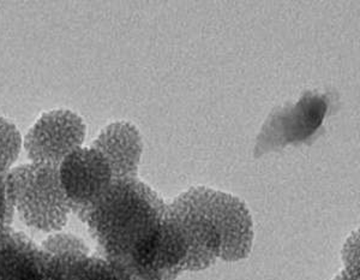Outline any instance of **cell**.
I'll return each instance as SVG.
<instances>
[{
    "label": "cell",
    "mask_w": 360,
    "mask_h": 280,
    "mask_svg": "<svg viewBox=\"0 0 360 280\" xmlns=\"http://www.w3.org/2000/svg\"><path fill=\"white\" fill-rule=\"evenodd\" d=\"M167 205L139 177L115 178L79 215L105 259L131 280H156L155 256Z\"/></svg>",
    "instance_id": "1"
},
{
    "label": "cell",
    "mask_w": 360,
    "mask_h": 280,
    "mask_svg": "<svg viewBox=\"0 0 360 280\" xmlns=\"http://www.w3.org/2000/svg\"><path fill=\"white\" fill-rule=\"evenodd\" d=\"M168 210L188 244L186 269H203L219 257L237 261L249 255L254 227L240 198L205 186H193L174 198Z\"/></svg>",
    "instance_id": "2"
},
{
    "label": "cell",
    "mask_w": 360,
    "mask_h": 280,
    "mask_svg": "<svg viewBox=\"0 0 360 280\" xmlns=\"http://www.w3.org/2000/svg\"><path fill=\"white\" fill-rule=\"evenodd\" d=\"M8 190L25 223L42 231L60 230L71 210L59 165L28 163L8 171Z\"/></svg>",
    "instance_id": "3"
},
{
    "label": "cell",
    "mask_w": 360,
    "mask_h": 280,
    "mask_svg": "<svg viewBox=\"0 0 360 280\" xmlns=\"http://www.w3.org/2000/svg\"><path fill=\"white\" fill-rule=\"evenodd\" d=\"M86 124L74 111L58 108L45 112L29 129L25 148L33 163L60 165L76 149L82 147Z\"/></svg>",
    "instance_id": "4"
},
{
    "label": "cell",
    "mask_w": 360,
    "mask_h": 280,
    "mask_svg": "<svg viewBox=\"0 0 360 280\" xmlns=\"http://www.w3.org/2000/svg\"><path fill=\"white\" fill-rule=\"evenodd\" d=\"M59 176L71 210L78 215L86 213L115 179L110 164L91 146L69 154L59 165Z\"/></svg>",
    "instance_id": "5"
},
{
    "label": "cell",
    "mask_w": 360,
    "mask_h": 280,
    "mask_svg": "<svg viewBox=\"0 0 360 280\" xmlns=\"http://www.w3.org/2000/svg\"><path fill=\"white\" fill-rule=\"evenodd\" d=\"M327 108L328 101L323 95L307 93L295 105L275 110L257 137L255 155L258 157L270 149L307 140L322 123Z\"/></svg>",
    "instance_id": "6"
},
{
    "label": "cell",
    "mask_w": 360,
    "mask_h": 280,
    "mask_svg": "<svg viewBox=\"0 0 360 280\" xmlns=\"http://www.w3.org/2000/svg\"><path fill=\"white\" fill-rule=\"evenodd\" d=\"M93 148L103 154L115 178L137 177L143 142L139 129L130 122H115L93 141Z\"/></svg>",
    "instance_id": "7"
},
{
    "label": "cell",
    "mask_w": 360,
    "mask_h": 280,
    "mask_svg": "<svg viewBox=\"0 0 360 280\" xmlns=\"http://www.w3.org/2000/svg\"><path fill=\"white\" fill-rule=\"evenodd\" d=\"M20 130L11 120L0 117V169L10 171L21 151Z\"/></svg>",
    "instance_id": "8"
},
{
    "label": "cell",
    "mask_w": 360,
    "mask_h": 280,
    "mask_svg": "<svg viewBox=\"0 0 360 280\" xmlns=\"http://www.w3.org/2000/svg\"><path fill=\"white\" fill-rule=\"evenodd\" d=\"M344 267L333 280H360V227L348 236L342 247Z\"/></svg>",
    "instance_id": "9"
},
{
    "label": "cell",
    "mask_w": 360,
    "mask_h": 280,
    "mask_svg": "<svg viewBox=\"0 0 360 280\" xmlns=\"http://www.w3.org/2000/svg\"><path fill=\"white\" fill-rule=\"evenodd\" d=\"M44 249L52 254L62 255L70 253H88V248L81 239L72 235H54L51 236L42 246Z\"/></svg>",
    "instance_id": "10"
},
{
    "label": "cell",
    "mask_w": 360,
    "mask_h": 280,
    "mask_svg": "<svg viewBox=\"0 0 360 280\" xmlns=\"http://www.w3.org/2000/svg\"><path fill=\"white\" fill-rule=\"evenodd\" d=\"M8 171L0 169V227H8L13 213V203L8 190Z\"/></svg>",
    "instance_id": "11"
}]
</instances>
